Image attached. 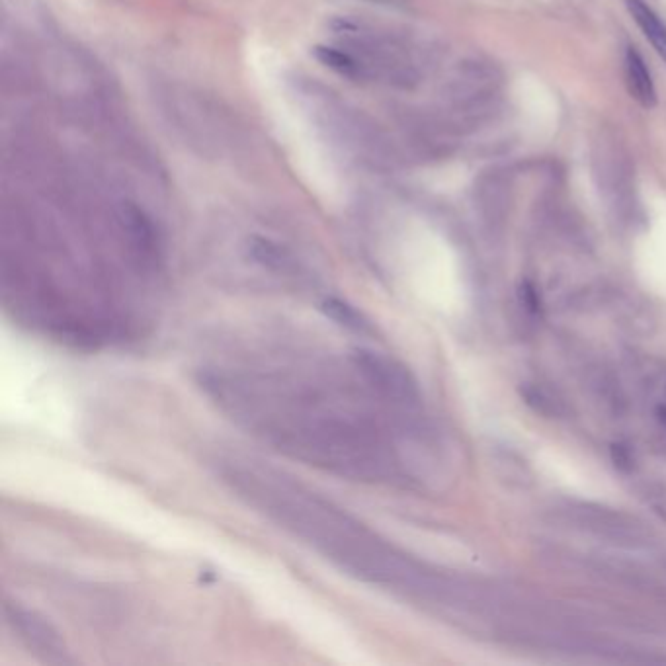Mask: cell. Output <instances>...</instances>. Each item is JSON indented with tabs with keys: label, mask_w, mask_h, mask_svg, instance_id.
<instances>
[{
	"label": "cell",
	"mask_w": 666,
	"mask_h": 666,
	"mask_svg": "<svg viewBox=\"0 0 666 666\" xmlns=\"http://www.w3.org/2000/svg\"><path fill=\"white\" fill-rule=\"evenodd\" d=\"M625 77H627L629 92L641 106L653 108L657 104V90L651 79V73H649L643 57L631 47L627 49V55H625Z\"/></svg>",
	"instance_id": "277c9868"
},
{
	"label": "cell",
	"mask_w": 666,
	"mask_h": 666,
	"mask_svg": "<svg viewBox=\"0 0 666 666\" xmlns=\"http://www.w3.org/2000/svg\"><path fill=\"white\" fill-rule=\"evenodd\" d=\"M526 399H528L530 405H536V409L542 411L543 415H549V413L559 415V409H557V403H555L557 399H553L547 391H543L540 387H530L526 391Z\"/></svg>",
	"instance_id": "9c48e42d"
},
{
	"label": "cell",
	"mask_w": 666,
	"mask_h": 666,
	"mask_svg": "<svg viewBox=\"0 0 666 666\" xmlns=\"http://www.w3.org/2000/svg\"><path fill=\"white\" fill-rule=\"evenodd\" d=\"M665 567H666V565H665Z\"/></svg>",
	"instance_id": "30bf717a"
},
{
	"label": "cell",
	"mask_w": 666,
	"mask_h": 666,
	"mask_svg": "<svg viewBox=\"0 0 666 666\" xmlns=\"http://www.w3.org/2000/svg\"><path fill=\"white\" fill-rule=\"evenodd\" d=\"M4 614L8 624L12 625V629L22 637L28 649L34 651L42 661L51 665L71 663L65 641L61 639L59 631L43 616L14 604H6Z\"/></svg>",
	"instance_id": "3957f363"
},
{
	"label": "cell",
	"mask_w": 666,
	"mask_h": 666,
	"mask_svg": "<svg viewBox=\"0 0 666 666\" xmlns=\"http://www.w3.org/2000/svg\"><path fill=\"white\" fill-rule=\"evenodd\" d=\"M231 483L250 504L262 508L305 542L313 543L342 569L364 581L401 588L434 602L444 575L418 565L377 540L362 524L329 502L270 473L235 471Z\"/></svg>",
	"instance_id": "6da1fadb"
},
{
	"label": "cell",
	"mask_w": 666,
	"mask_h": 666,
	"mask_svg": "<svg viewBox=\"0 0 666 666\" xmlns=\"http://www.w3.org/2000/svg\"><path fill=\"white\" fill-rule=\"evenodd\" d=\"M317 55H319V59L325 65H329L331 69H336L342 75L352 77V75L360 73V65L354 61L352 55H348L344 51H338V49H333V47H319Z\"/></svg>",
	"instance_id": "ba28073f"
},
{
	"label": "cell",
	"mask_w": 666,
	"mask_h": 666,
	"mask_svg": "<svg viewBox=\"0 0 666 666\" xmlns=\"http://www.w3.org/2000/svg\"><path fill=\"white\" fill-rule=\"evenodd\" d=\"M321 309L327 317H331L333 321H336L342 327H346L348 331L360 334H368L374 331L368 317L362 311H358L354 305H350L348 301L329 297V299L323 301Z\"/></svg>",
	"instance_id": "8992f818"
},
{
	"label": "cell",
	"mask_w": 666,
	"mask_h": 666,
	"mask_svg": "<svg viewBox=\"0 0 666 666\" xmlns=\"http://www.w3.org/2000/svg\"><path fill=\"white\" fill-rule=\"evenodd\" d=\"M557 510L573 528L602 542L622 547H645L649 543V532L643 524L620 510L592 502H567Z\"/></svg>",
	"instance_id": "7a4b0ae2"
},
{
	"label": "cell",
	"mask_w": 666,
	"mask_h": 666,
	"mask_svg": "<svg viewBox=\"0 0 666 666\" xmlns=\"http://www.w3.org/2000/svg\"><path fill=\"white\" fill-rule=\"evenodd\" d=\"M629 14L645 34V38L653 43L655 51L665 59L666 63V24L661 20V16L647 6L643 0H627Z\"/></svg>",
	"instance_id": "5b68a950"
},
{
	"label": "cell",
	"mask_w": 666,
	"mask_h": 666,
	"mask_svg": "<svg viewBox=\"0 0 666 666\" xmlns=\"http://www.w3.org/2000/svg\"><path fill=\"white\" fill-rule=\"evenodd\" d=\"M252 256H254L260 264H264V266H268V268H274V270H286L288 264H290V260H288V256L284 254V250L280 249V247H276V245H272V243H268V241H264V239H256V241H254V245H252Z\"/></svg>",
	"instance_id": "52a82bcc"
}]
</instances>
